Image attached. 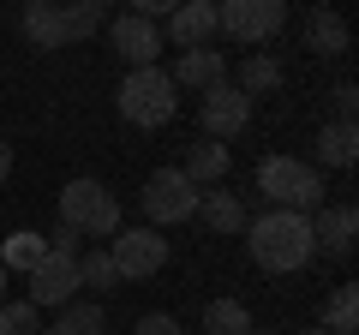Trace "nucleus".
Listing matches in <instances>:
<instances>
[{
	"label": "nucleus",
	"mask_w": 359,
	"mask_h": 335,
	"mask_svg": "<svg viewBox=\"0 0 359 335\" xmlns=\"http://www.w3.org/2000/svg\"><path fill=\"white\" fill-rule=\"evenodd\" d=\"M168 78H174V90L180 84H186V90H216V84H228V54L222 48H186Z\"/></svg>",
	"instance_id": "obj_13"
},
{
	"label": "nucleus",
	"mask_w": 359,
	"mask_h": 335,
	"mask_svg": "<svg viewBox=\"0 0 359 335\" xmlns=\"http://www.w3.org/2000/svg\"><path fill=\"white\" fill-rule=\"evenodd\" d=\"M132 335H186V329H180V317H168V311H144Z\"/></svg>",
	"instance_id": "obj_28"
},
{
	"label": "nucleus",
	"mask_w": 359,
	"mask_h": 335,
	"mask_svg": "<svg viewBox=\"0 0 359 335\" xmlns=\"http://www.w3.org/2000/svg\"><path fill=\"white\" fill-rule=\"evenodd\" d=\"M306 48L323 54V60L347 54V18L330 13V6H311V13H306Z\"/></svg>",
	"instance_id": "obj_14"
},
{
	"label": "nucleus",
	"mask_w": 359,
	"mask_h": 335,
	"mask_svg": "<svg viewBox=\"0 0 359 335\" xmlns=\"http://www.w3.org/2000/svg\"><path fill=\"white\" fill-rule=\"evenodd\" d=\"M42 323H36V306L30 299H6L0 306V335H36Z\"/></svg>",
	"instance_id": "obj_25"
},
{
	"label": "nucleus",
	"mask_w": 359,
	"mask_h": 335,
	"mask_svg": "<svg viewBox=\"0 0 359 335\" xmlns=\"http://www.w3.org/2000/svg\"><path fill=\"white\" fill-rule=\"evenodd\" d=\"M318 329H323V335H353V329H359V287H353V282H341V287L330 294Z\"/></svg>",
	"instance_id": "obj_19"
},
{
	"label": "nucleus",
	"mask_w": 359,
	"mask_h": 335,
	"mask_svg": "<svg viewBox=\"0 0 359 335\" xmlns=\"http://www.w3.org/2000/svg\"><path fill=\"white\" fill-rule=\"evenodd\" d=\"M78 282H90V287H120L114 258H108V252H84V258H78Z\"/></svg>",
	"instance_id": "obj_26"
},
{
	"label": "nucleus",
	"mask_w": 359,
	"mask_h": 335,
	"mask_svg": "<svg viewBox=\"0 0 359 335\" xmlns=\"http://www.w3.org/2000/svg\"><path fill=\"white\" fill-rule=\"evenodd\" d=\"M276 84H282V60H276V54H245V66H240V84H233V90H240L245 102H252V96L276 90Z\"/></svg>",
	"instance_id": "obj_20"
},
{
	"label": "nucleus",
	"mask_w": 359,
	"mask_h": 335,
	"mask_svg": "<svg viewBox=\"0 0 359 335\" xmlns=\"http://www.w3.org/2000/svg\"><path fill=\"white\" fill-rule=\"evenodd\" d=\"M168 36L180 42V54L210 48V36H216V0H186V6H174L168 13Z\"/></svg>",
	"instance_id": "obj_12"
},
{
	"label": "nucleus",
	"mask_w": 359,
	"mask_h": 335,
	"mask_svg": "<svg viewBox=\"0 0 359 335\" xmlns=\"http://www.w3.org/2000/svg\"><path fill=\"white\" fill-rule=\"evenodd\" d=\"M60 335H102L108 329V311L96 306V299H72V306H60V323H54Z\"/></svg>",
	"instance_id": "obj_23"
},
{
	"label": "nucleus",
	"mask_w": 359,
	"mask_h": 335,
	"mask_svg": "<svg viewBox=\"0 0 359 335\" xmlns=\"http://www.w3.org/2000/svg\"><path fill=\"white\" fill-rule=\"evenodd\" d=\"M180 108V90H174V78H168V66H138V72H126V84H120V114L132 120V126L156 132L168 126Z\"/></svg>",
	"instance_id": "obj_3"
},
{
	"label": "nucleus",
	"mask_w": 359,
	"mask_h": 335,
	"mask_svg": "<svg viewBox=\"0 0 359 335\" xmlns=\"http://www.w3.org/2000/svg\"><path fill=\"white\" fill-rule=\"evenodd\" d=\"M252 335H264V329H252Z\"/></svg>",
	"instance_id": "obj_34"
},
{
	"label": "nucleus",
	"mask_w": 359,
	"mask_h": 335,
	"mask_svg": "<svg viewBox=\"0 0 359 335\" xmlns=\"http://www.w3.org/2000/svg\"><path fill=\"white\" fill-rule=\"evenodd\" d=\"M108 42H114V54L126 60V72L156 66V54H162V30H156L150 18H138V13H114L108 18Z\"/></svg>",
	"instance_id": "obj_8"
},
{
	"label": "nucleus",
	"mask_w": 359,
	"mask_h": 335,
	"mask_svg": "<svg viewBox=\"0 0 359 335\" xmlns=\"http://www.w3.org/2000/svg\"><path fill=\"white\" fill-rule=\"evenodd\" d=\"M204 335H252V311L240 299H210L204 306Z\"/></svg>",
	"instance_id": "obj_21"
},
{
	"label": "nucleus",
	"mask_w": 359,
	"mask_h": 335,
	"mask_svg": "<svg viewBox=\"0 0 359 335\" xmlns=\"http://www.w3.org/2000/svg\"><path fill=\"white\" fill-rule=\"evenodd\" d=\"M282 25H287L282 0H228V6H216V36L240 42V48H264Z\"/></svg>",
	"instance_id": "obj_6"
},
{
	"label": "nucleus",
	"mask_w": 359,
	"mask_h": 335,
	"mask_svg": "<svg viewBox=\"0 0 359 335\" xmlns=\"http://www.w3.org/2000/svg\"><path fill=\"white\" fill-rule=\"evenodd\" d=\"M6 275H13V270H6V264H0V306H6Z\"/></svg>",
	"instance_id": "obj_31"
},
{
	"label": "nucleus",
	"mask_w": 359,
	"mask_h": 335,
	"mask_svg": "<svg viewBox=\"0 0 359 335\" xmlns=\"http://www.w3.org/2000/svg\"><path fill=\"white\" fill-rule=\"evenodd\" d=\"M36 335H60V329H36Z\"/></svg>",
	"instance_id": "obj_33"
},
{
	"label": "nucleus",
	"mask_w": 359,
	"mask_h": 335,
	"mask_svg": "<svg viewBox=\"0 0 359 335\" xmlns=\"http://www.w3.org/2000/svg\"><path fill=\"white\" fill-rule=\"evenodd\" d=\"M198 186L180 174V168H156L150 180H144V192H138V204H144V228H180V221H192L198 216Z\"/></svg>",
	"instance_id": "obj_5"
},
{
	"label": "nucleus",
	"mask_w": 359,
	"mask_h": 335,
	"mask_svg": "<svg viewBox=\"0 0 359 335\" xmlns=\"http://www.w3.org/2000/svg\"><path fill=\"white\" fill-rule=\"evenodd\" d=\"M299 335H323V329H299Z\"/></svg>",
	"instance_id": "obj_32"
},
{
	"label": "nucleus",
	"mask_w": 359,
	"mask_h": 335,
	"mask_svg": "<svg viewBox=\"0 0 359 335\" xmlns=\"http://www.w3.org/2000/svg\"><path fill=\"white\" fill-rule=\"evenodd\" d=\"M42 258H48V240H42V233H30V228H25V233H13V240L0 245V264H6V270H25V275L36 270Z\"/></svg>",
	"instance_id": "obj_24"
},
{
	"label": "nucleus",
	"mask_w": 359,
	"mask_h": 335,
	"mask_svg": "<svg viewBox=\"0 0 359 335\" xmlns=\"http://www.w3.org/2000/svg\"><path fill=\"white\" fill-rule=\"evenodd\" d=\"M311 150H318L323 168H353V162H359V132H353V126H335V120H330V126L318 132V144H311Z\"/></svg>",
	"instance_id": "obj_18"
},
{
	"label": "nucleus",
	"mask_w": 359,
	"mask_h": 335,
	"mask_svg": "<svg viewBox=\"0 0 359 335\" xmlns=\"http://www.w3.org/2000/svg\"><path fill=\"white\" fill-rule=\"evenodd\" d=\"M330 102H335V126H353V114H359V90L353 84H335Z\"/></svg>",
	"instance_id": "obj_27"
},
{
	"label": "nucleus",
	"mask_w": 359,
	"mask_h": 335,
	"mask_svg": "<svg viewBox=\"0 0 359 335\" xmlns=\"http://www.w3.org/2000/svg\"><path fill=\"white\" fill-rule=\"evenodd\" d=\"M18 25H25V36L36 42L42 54H54V48H72V42H66V25H60V6H48V0H30L25 13H18Z\"/></svg>",
	"instance_id": "obj_15"
},
{
	"label": "nucleus",
	"mask_w": 359,
	"mask_h": 335,
	"mask_svg": "<svg viewBox=\"0 0 359 335\" xmlns=\"http://www.w3.org/2000/svg\"><path fill=\"white\" fill-rule=\"evenodd\" d=\"M42 240H48V252H60V258H78V245H84V233H78V228H66V221H60V228H54V233H42Z\"/></svg>",
	"instance_id": "obj_29"
},
{
	"label": "nucleus",
	"mask_w": 359,
	"mask_h": 335,
	"mask_svg": "<svg viewBox=\"0 0 359 335\" xmlns=\"http://www.w3.org/2000/svg\"><path fill=\"white\" fill-rule=\"evenodd\" d=\"M60 25H66V42H84L108 25V6L102 0H72V6H60Z\"/></svg>",
	"instance_id": "obj_22"
},
{
	"label": "nucleus",
	"mask_w": 359,
	"mask_h": 335,
	"mask_svg": "<svg viewBox=\"0 0 359 335\" xmlns=\"http://www.w3.org/2000/svg\"><path fill=\"white\" fill-rule=\"evenodd\" d=\"M108 258H114L120 282H144V275L168 270V240L156 228H120L114 240H108Z\"/></svg>",
	"instance_id": "obj_7"
},
{
	"label": "nucleus",
	"mask_w": 359,
	"mask_h": 335,
	"mask_svg": "<svg viewBox=\"0 0 359 335\" xmlns=\"http://www.w3.org/2000/svg\"><path fill=\"white\" fill-rule=\"evenodd\" d=\"M257 192L269 198V210H294V216H318L323 210V174L294 156H269L257 168Z\"/></svg>",
	"instance_id": "obj_2"
},
{
	"label": "nucleus",
	"mask_w": 359,
	"mask_h": 335,
	"mask_svg": "<svg viewBox=\"0 0 359 335\" xmlns=\"http://www.w3.org/2000/svg\"><path fill=\"white\" fill-rule=\"evenodd\" d=\"M180 174H186L198 192H204V186H222V180H228V144H192Z\"/></svg>",
	"instance_id": "obj_17"
},
{
	"label": "nucleus",
	"mask_w": 359,
	"mask_h": 335,
	"mask_svg": "<svg viewBox=\"0 0 359 335\" xmlns=\"http://www.w3.org/2000/svg\"><path fill=\"white\" fill-rule=\"evenodd\" d=\"M6 174H13V144L0 138V180H6Z\"/></svg>",
	"instance_id": "obj_30"
},
{
	"label": "nucleus",
	"mask_w": 359,
	"mask_h": 335,
	"mask_svg": "<svg viewBox=\"0 0 359 335\" xmlns=\"http://www.w3.org/2000/svg\"><path fill=\"white\" fill-rule=\"evenodd\" d=\"M198 120H204L210 144H228V138H240V132L252 126V102H245L233 84H216V90H204V102H198Z\"/></svg>",
	"instance_id": "obj_9"
},
{
	"label": "nucleus",
	"mask_w": 359,
	"mask_h": 335,
	"mask_svg": "<svg viewBox=\"0 0 359 335\" xmlns=\"http://www.w3.org/2000/svg\"><path fill=\"white\" fill-rule=\"evenodd\" d=\"M78 258H60V252H48V258L36 264V270H30V306H72L78 299Z\"/></svg>",
	"instance_id": "obj_10"
},
{
	"label": "nucleus",
	"mask_w": 359,
	"mask_h": 335,
	"mask_svg": "<svg viewBox=\"0 0 359 335\" xmlns=\"http://www.w3.org/2000/svg\"><path fill=\"white\" fill-rule=\"evenodd\" d=\"M359 233V210L353 204H323L311 216V252H330V258H347Z\"/></svg>",
	"instance_id": "obj_11"
},
{
	"label": "nucleus",
	"mask_w": 359,
	"mask_h": 335,
	"mask_svg": "<svg viewBox=\"0 0 359 335\" xmlns=\"http://www.w3.org/2000/svg\"><path fill=\"white\" fill-rule=\"evenodd\" d=\"M245 252L264 275H294L306 270L318 252H311V216H294V210H264V216L245 221Z\"/></svg>",
	"instance_id": "obj_1"
},
{
	"label": "nucleus",
	"mask_w": 359,
	"mask_h": 335,
	"mask_svg": "<svg viewBox=\"0 0 359 335\" xmlns=\"http://www.w3.org/2000/svg\"><path fill=\"white\" fill-rule=\"evenodd\" d=\"M60 221L78 228L84 240H114V233L126 228L114 192H108L102 180H72V186H66V192H60Z\"/></svg>",
	"instance_id": "obj_4"
},
{
	"label": "nucleus",
	"mask_w": 359,
	"mask_h": 335,
	"mask_svg": "<svg viewBox=\"0 0 359 335\" xmlns=\"http://www.w3.org/2000/svg\"><path fill=\"white\" fill-rule=\"evenodd\" d=\"M198 216H204V228H216V233H245V204H240V192H222V186H210L204 198H198Z\"/></svg>",
	"instance_id": "obj_16"
}]
</instances>
